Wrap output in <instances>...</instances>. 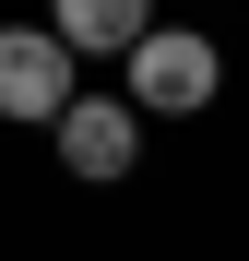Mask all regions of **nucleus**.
<instances>
[{"label":"nucleus","instance_id":"1","mask_svg":"<svg viewBox=\"0 0 249 261\" xmlns=\"http://www.w3.org/2000/svg\"><path fill=\"white\" fill-rule=\"evenodd\" d=\"M119 71H131L119 95H131L143 119H202V107L226 95V48H214L202 24H143V36H131V60H119Z\"/></svg>","mask_w":249,"mask_h":261},{"label":"nucleus","instance_id":"2","mask_svg":"<svg viewBox=\"0 0 249 261\" xmlns=\"http://www.w3.org/2000/svg\"><path fill=\"white\" fill-rule=\"evenodd\" d=\"M48 130H60V166H71V178H95V190L143 166V107H131V95H71Z\"/></svg>","mask_w":249,"mask_h":261},{"label":"nucleus","instance_id":"3","mask_svg":"<svg viewBox=\"0 0 249 261\" xmlns=\"http://www.w3.org/2000/svg\"><path fill=\"white\" fill-rule=\"evenodd\" d=\"M71 107V48L48 24H0V119H24V130H48Z\"/></svg>","mask_w":249,"mask_h":261},{"label":"nucleus","instance_id":"4","mask_svg":"<svg viewBox=\"0 0 249 261\" xmlns=\"http://www.w3.org/2000/svg\"><path fill=\"white\" fill-rule=\"evenodd\" d=\"M143 24H154V0H48V36L71 60H131Z\"/></svg>","mask_w":249,"mask_h":261}]
</instances>
